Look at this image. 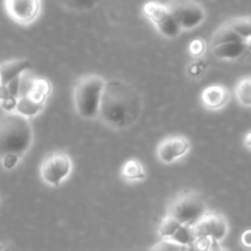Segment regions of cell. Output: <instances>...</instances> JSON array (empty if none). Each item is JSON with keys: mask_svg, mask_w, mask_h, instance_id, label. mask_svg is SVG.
Here are the masks:
<instances>
[{"mask_svg": "<svg viewBox=\"0 0 251 251\" xmlns=\"http://www.w3.org/2000/svg\"><path fill=\"white\" fill-rule=\"evenodd\" d=\"M212 244V240L207 239V238H196L195 242L193 243L190 248L194 251H210Z\"/></svg>", "mask_w": 251, "mask_h": 251, "instance_id": "d4e9b609", "label": "cell"}, {"mask_svg": "<svg viewBox=\"0 0 251 251\" xmlns=\"http://www.w3.org/2000/svg\"><path fill=\"white\" fill-rule=\"evenodd\" d=\"M226 24L240 37V39L247 42L251 49V16H243V17H234Z\"/></svg>", "mask_w": 251, "mask_h": 251, "instance_id": "2e32d148", "label": "cell"}, {"mask_svg": "<svg viewBox=\"0 0 251 251\" xmlns=\"http://www.w3.org/2000/svg\"><path fill=\"white\" fill-rule=\"evenodd\" d=\"M65 9L75 12H87L95 9L100 0H58Z\"/></svg>", "mask_w": 251, "mask_h": 251, "instance_id": "d6986e66", "label": "cell"}, {"mask_svg": "<svg viewBox=\"0 0 251 251\" xmlns=\"http://www.w3.org/2000/svg\"><path fill=\"white\" fill-rule=\"evenodd\" d=\"M107 81L100 75L88 74L77 78L73 91V102L78 117L86 120L98 119L100 100Z\"/></svg>", "mask_w": 251, "mask_h": 251, "instance_id": "3957f363", "label": "cell"}, {"mask_svg": "<svg viewBox=\"0 0 251 251\" xmlns=\"http://www.w3.org/2000/svg\"><path fill=\"white\" fill-rule=\"evenodd\" d=\"M210 251H228V250L225 249V248L221 247L220 243H213L212 247H211Z\"/></svg>", "mask_w": 251, "mask_h": 251, "instance_id": "83f0119b", "label": "cell"}, {"mask_svg": "<svg viewBox=\"0 0 251 251\" xmlns=\"http://www.w3.org/2000/svg\"><path fill=\"white\" fill-rule=\"evenodd\" d=\"M0 251H6V249H5L1 244H0Z\"/></svg>", "mask_w": 251, "mask_h": 251, "instance_id": "f1b7e54d", "label": "cell"}, {"mask_svg": "<svg viewBox=\"0 0 251 251\" xmlns=\"http://www.w3.org/2000/svg\"><path fill=\"white\" fill-rule=\"evenodd\" d=\"M44 105H46V102H43V100H38L31 95H24L20 96L19 100H17L15 113L28 119V118L38 115L43 110Z\"/></svg>", "mask_w": 251, "mask_h": 251, "instance_id": "5bb4252c", "label": "cell"}, {"mask_svg": "<svg viewBox=\"0 0 251 251\" xmlns=\"http://www.w3.org/2000/svg\"><path fill=\"white\" fill-rule=\"evenodd\" d=\"M240 242H242L243 247L247 248V249H251V229L245 230L242 234V238H240Z\"/></svg>", "mask_w": 251, "mask_h": 251, "instance_id": "484cf974", "label": "cell"}, {"mask_svg": "<svg viewBox=\"0 0 251 251\" xmlns=\"http://www.w3.org/2000/svg\"><path fill=\"white\" fill-rule=\"evenodd\" d=\"M33 144V130L27 118L17 113L0 117V158L6 154L24 157Z\"/></svg>", "mask_w": 251, "mask_h": 251, "instance_id": "7a4b0ae2", "label": "cell"}, {"mask_svg": "<svg viewBox=\"0 0 251 251\" xmlns=\"http://www.w3.org/2000/svg\"><path fill=\"white\" fill-rule=\"evenodd\" d=\"M243 142H244V145L248 147V149L251 150V131L247 132V134H245Z\"/></svg>", "mask_w": 251, "mask_h": 251, "instance_id": "4316f807", "label": "cell"}, {"mask_svg": "<svg viewBox=\"0 0 251 251\" xmlns=\"http://www.w3.org/2000/svg\"><path fill=\"white\" fill-rule=\"evenodd\" d=\"M181 31H191L203 24L206 10L195 0H169L166 4Z\"/></svg>", "mask_w": 251, "mask_h": 251, "instance_id": "8992f818", "label": "cell"}, {"mask_svg": "<svg viewBox=\"0 0 251 251\" xmlns=\"http://www.w3.org/2000/svg\"><path fill=\"white\" fill-rule=\"evenodd\" d=\"M211 53L217 60L238 61L249 55L251 49L247 42H232V43L212 47Z\"/></svg>", "mask_w": 251, "mask_h": 251, "instance_id": "7c38bea8", "label": "cell"}, {"mask_svg": "<svg viewBox=\"0 0 251 251\" xmlns=\"http://www.w3.org/2000/svg\"><path fill=\"white\" fill-rule=\"evenodd\" d=\"M235 97L240 105L251 108V77H245L235 87Z\"/></svg>", "mask_w": 251, "mask_h": 251, "instance_id": "ac0fdd59", "label": "cell"}, {"mask_svg": "<svg viewBox=\"0 0 251 251\" xmlns=\"http://www.w3.org/2000/svg\"><path fill=\"white\" fill-rule=\"evenodd\" d=\"M196 238H207L213 243H221L229 232L227 218L221 213L208 211L193 227Z\"/></svg>", "mask_w": 251, "mask_h": 251, "instance_id": "ba28073f", "label": "cell"}, {"mask_svg": "<svg viewBox=\"0 0 251 251\" xmlns=\"http://www.w3.org/2000/svg\"><path fill=\"white\" fill-rule=\"evenodd\" d=\"M73 172V161L65 152L54 151L47 154L39 167L41 179L46 185L60 186Z\"/></svg>", "mask_w": 251, "mask_h": 251, "instance_id": "5b68a950", "label": "cell"}, {"mask_svg": "<svg viewBox=\"0 0 251 251\" xmlns=\"http://www.w3.org/2000/svg\"><path fill=\"white\" fill-rule=\"evenodd\" d=\"M0 161H1V166L5 171H12L20 163L21 157L16 156V154H6L2 158H0Z\"/></svg>", "mask_w": 251, "mask_h": 251, "instance_id": "cb8c5ba5", "label": "cell"}, {"mask_svg": "<svg viewBox=\"0 0 251 251\" xmlns=\"http://www.w3.org/2000/svg\"><path fill=\"white\" fill-rule=\"evenodd\" d=\"M188 248L179 245L176 243L172 242L169 239H162L161 242L157 243L156 245L151 248L149 251H186Z\"/></svg>", "mask_w": 251, "mask_h": 251, "instance_id": "603a6c76", "label": "cell"}, {"mask_svg": "<svg viewBox=\"0 0 251 251\" xmlns=\"http://www.w3.org/2000/svg\"><path fill=\"white\" fill-rule=\"evenodd\" d=\"M31 68V61L26 59H15L0 64V85L6 86L11 81L20 78Z\"/></svg>", "mask_w": 251, "mask_h": 251, "instance_id": "4fadbf2b", "label": "cell"}, {"mask_svg": "<svg viewBox=\"0 0 251 251\" xmlns=\"http://www.w3.org/2000/svg\"><path fill=\"white\" fill-rule=\"evenodd\" d=\"M206 50H207V44L201 38L194 39L189 44V54H190L193 59L202 58L205 55Z\"/></svg>", "mask_w": 251, "mask_h": 251, "instance_id": "7402d4cb", "label": "cell"}, {"mask_svg": "<svg viewBox=\"0 0 251 251\" xmlns=\"http://www.w3.org/2000/svg\"><path fill=\"white\" fill-rule=\"evenodd\" d=\"M190 150L191 144L188 137L181 135H172L159 142L156 154L161 163L172 164L185 157Z\"/></svg>", "mask_w": 251, "mask_h": 251, "instance_id": "9c48e42d", "label": "cell"}, {"mask_svg": "<svg viewBox=\"0 0 251 251\" xmlns=\"http://www.w3.org/2000/svg\"><path fill=\"white\" fill-rule=\"evenodd\" d=\"M1 205H2V201H1V198H0V207H1Z\"/></svg>", "mask_w": 251, "mask_h": 251, "instance_id": "f546056e", "label": "cell"}, {"mask_svg": "<svg viewBox=\"0 0 251 251\" xmlns=\"http://www.w3.org/2000/svg\"><path fill=\"white\" fill-rule=\"evenodd\" d=\"M142 100L129 83L120 80L105 82L100 100L98 120L113 130L130 129L139 122Z\"/></svg>", "mask_w": 251, "mask_h": 251, "instance_id": "6da1fadb", "label": "cell"}, {"mask_svg": "<svg viewBox=\"0 0 251 251\" xmlns=\"http://www.w3.org/2000/svg\"><path fill=\"white\" fill-rule=\"evenodd\" d=\"M142 12L151 21V24L156 27L161 36L173 39L181 33L180 27L178 26L174 17L172 16L171 11L166 6V4L153 1V0L147 1L142 7Z\"/></svg>", "mask_w": 251, "mask_h": 251, "instance_id": "52a82bcc", "label": "cell"}, {"mask_svg": "<svg viewBox=\"0 0 251 251\" xmlns=\"http://www.w3.org/2000/svg\"><path fill=\"white\" fill-rule=\"evenodd\" d=\"M120 176L125 181L129 183H136V181H142L146 179V171L142 163L137 159L131 158L125 162L120 171Z\"/></svg>", "mask_w": 251, "mask_h": 251, "instance_id": "9a60e30c", "label": "cell"}, {"mask_svg": "<svg viewBox=\"0 0 251 251\" xmlns=\"http://www.w3.org/2000/svg\"><path fill=\"white\" fill-rule=\"evenodd\" d=\"M180 226L181 225H179L178 222H176L173 218L166 216L158 226L159 237H161L162 239H171V238L176 234V230L180 228Z\"/></svg>", "mask_w": 251, "mask_h": 251, "instance_id": "44dd1931", "label": "cell"}, {"mask_svg": "<svg viewBox=\"0 0 251 251\" xmlns=\"http://www.w3.org/2000/svg\"><path fill=\"white\" fill-rule=\"evenodd\" d=\"M210 68V63L205 58H196L188 65V75L191 78H201Z\"/></svg>", "mask_w": 251, "mask_h": 251, "instance_id": "ffe728a7", "label": "cell"}, {"mask_svg": "<svg viewBox=\"0 0 251 251\" xmlns=\"http://www.w3.org/2000/svg\"><path fill=\"white\" fill-rule=\"evenodd\" d=\"M229 100V91L223 85H210L201 92V102L208 110L223 109Z\"/></svg>", "mask_w": 251, "mask_h": 251, "instance_id": "8fae6325", "label": "cell"}, {"mask_svg": "<svg viewBox=\"0 0 251 251\" xmlns=\"http://www.w3.org/2000/svg\"><path fill=\"white\" fill-rule=\"evenodd\" d=\"M232 42H244L240 39V37L228 26L227 24H222L215 31V33L212 34L210 41V48L216 46H221V44L226 43H232Z\"/></svg>", "mask_w": 251, "mask_h": 251, "instance_id": "e0dca14e", "label": "cell"}, {"mask_svg": "<svg viewBox=\"0 0 251 251\" xmlns=\"http://www.w3.org/2000/svg\"><path fill=\"white\" fill-rule=\"evenodd\" d=\"M207 212V203L201 194L194 190H184L174 196L166 216L173 218L179 225L194 227Z\"/></svg>", "mask_w": 251, "mask_h": 251, "instance_id": "277c9868", "label": "cell"}, {"mask_svg": "<svg viewBox=\"0 0 251 251\" xmlns=\"http://www.w3.org/2000/svg\"><path fill=\"white\" fill-rule=\"evenodd\" d=\"M7 15L20 25H31L38 19L41 0H5Z\"/></svg>", "mask_w": 251, "mask_h": 251, "instance_id": "30bf717a", "label": "cell"}]
</instances>
